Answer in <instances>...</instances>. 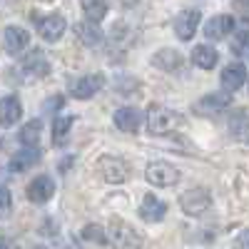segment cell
Segmentation results:
<instances>
[{
	"instance_id": "cell-1",
	"label": "cell",
	"mask_w": 249,
	"mask_h": 249,
	"mask_svg": "<svg viewBox=\"0 0 249 249\" xmlns=\"http://www.w3.org/2000/svg\"><path fill=\"white\" fill-rule=\"evenodd\" d=\"M144 122H147V130L152 135H170L175 130V124L179 122V117L162 105H150L147 112H144Z\"/></svg>"
},
{
	"instance_id": "cell-2",
	"label": "cell",
	"mask_w": 249,
	"mask_h": 249,
	"mask_svg": "<svg viewBox=\"0 0 249 249\" xmlns=\"http://www.w3.org/2000/svg\"><path fill=\"white\" fill-rule=\"evenodd\" d=\"M179 204H182V212L184 214L199 217V214H204L212 207V197H210V192H207V190H202V187H195V190L184 192L179 197Z\"/></svg>"
},
{
	"instance_id": "cell-3",
	"label": "cell",
	"mask_w": 249,
	"mask_h": 249,
	"mask_svg": "<svg viewBox=\"0 0 249 249\" xmlns=\"http://www.w3.org/2000/svg\"><path fill=\"white\" fill-rule=\"evenodd\" d=\"M147 179L157 187H172L179 182V170L170 162H150L147 164Z\"/></svg>"
},
{
	"instance_id": "cell-4",
	"label": "cell",
	"mask_w": 249,
	"mask_h": 249,
	"mask_svg": "<svg viewBox=\"0 0 249 249\" xmlns=\"http://www.w3.org/2000/svg\"><path fill=\"white\" fill-rule=\"evenodd\" d=\"M100 175L105 177V182L120 184L130 177V164L117 160V157H102L100 160Z\"/></svg>"
},
{
	"instance_id": "cell-5",
	"label": "cell",
	"mask_w": 249,
	"mask_h": 249,
	"mask_svg": "<svg viewBox=\"0 0 249 249\" xmlns=\"http://www.w3.org/2000/svg\"><path fill=\"white\" fill-rule=\"evenodd\" d=\"M65 30H68V23L62 15H48L43 20H37V33L45 43H57L65 35Z\"/></svg>"
},
{
	"instance_id": "cell-6",
	"label": "cell",
	"mask_w": 249,
	"mask_h": 249,
	"mask_svg": "<svg viewBox=\"0 0 249 249\" xmlns=\"http://www.w3.org/2000/svg\"><path fill=\"white\" fill-rule=\"evenodd\" d=\"M227 107H230V97L222 92V95H207V97L197 100L192 110L197 115H204V117H219Z\"/></svg>"
},
{
	"instance_id": "cell-7",
	"label": "cell",
	"mask_w": 249,
	"mask_h": 249,
	"mask_svg": "<svg viewBox=\"0 0 249 249\" xmlns=\"http://www.w3.org/2000/svg\"><path fill=\"white\" fill-rule=\"evenodd\" d=\"M199 20H202V13L199 10H184L175 18V35L179 40H192L197 28H199Z\"/></svg>"
},
{
	"instance_id": "cell-8",
	"label": "cell",
	"mask_w": 249,
	"mask_h": 249,
	"mask_svg": "<svg viewBox=\"0 0 249 249\" xmlns=\"http://www.w3.org/2000/svg\"><path fill=\"white\" fill-rule=\"evenodd\" d=\"M110 239H112V244H117V247H140V244L144 242V239L135 232V227L124 224V222H120V219H112Z\"/></svg>"
},
{
	"instance_id": "cell-9",
	"label": "cell",
	"mask_w": 249,
	"mask_h": 249,
	"mask_svg": "<svg viewBox=\"0 0 249 249\" xmlns=\"http://www.w3.org/2000/svg\"><path fill=\"white\" fill-rule=\"evenodd\" d=\"M28 199L30 202H35V204H43V202H48L53 195H55V182L48 177V175H37L30 184H28Z\"/></svg>"
},
{
	"instance_id": "cell-10",
	"label": "cell",
	"mask_w": 249,
	"mask_h": 249,
	"mask_svg": "<svg viewBox=\"0 0 249 249\" xmlns=\"http://www.w3.org/2000/svg\"><path fill=\"white\" fill-rule=\"evenodd\" d=\"M102 85H105V77L102 75H85V77H80V80L72 82V97L90 100V97H95L102 90Z\"/></svg>"
},
{
	"instance_id": "cell-11",
	"label": "cell",
	"mask_w": 249,
	"mask_h": 249,
	"mask_svg": "<svg viewBox=\"0 0 249 249\" xmlns=\"http://www.w3.org/2000/svg\"><path fill=\"white\" fill-rule=\"evenodd\" d=\"M244 80H247V68L242 65V62H232V65H227L222 70V77H219L222 90H227V92H237L244 85Z\"/></svg>"
},
{
	"instance_id": "cell-12",
	"label": "cell",
	"mask_w": 249,
	"mask_h": 249,
	"mask_svg": "<svg viewBox=\"0 0 249 249\" xmlns=\"http://www.w3.org/2000/svg\"><path fill=\"white\" fill-rule=\"evenodd\" d=\"M40 157H43V152L37 150V144H25L20 152H15L10 157V170L13 172H23V170H30L33 164L40 162Z\"/></svg>"
},
{
	"instance_id": "cell-13",
	"label": "cell",
	"mask_w": 249,
	"mask_h": 249,
	"mask_svg": "<svg viewBox=\"0 0 249 249\" xmlns=\"http://www.w3.org/2000/svg\"><path fill=\"white\" fill-rule=\"evenodd\" d=\"M232 30H234V18L232 15H217V18L204 23V35L210 40H224Z\"/></svg>"
},
{
	"instance_id": "cell-14",
	"label": "cell",
	"mask_w": 249,
	"mask_h": 249,
	"mask_svg": "<svg viewBox=\"0 0 249 249\" xmlns=\"http://www.w3.org/2000/svg\"><path fill=\"white\" fill-rule=\"evenodd\" d=\"M20 115H23V105L15 95L0 97V127H13L20 120Z\"/></svg>"
},
{
	"instance_id": "cell-15",
	"label": "cell",
	"mask_w": 249,
	"mask_h": 249,
	"mask_svg": "<svg viewBox=\"0 0 249 249\" xmlns=\"http://www.w3.org/2000/svg\"><path fill=\"white\" fill-rule=\"evenodd\" d=\"M28 45H30V35H28V30L18 28V25H8V28H5V50H8L10 55L25 53Z\"/></svg>"
},
{
	"instance_id": "cell-16",
	"label": "cell",
	"mask_w": 249,
	"mask_h": 249,
	"mask_svg": "<svg viewBox=\"0 0 249 249\" xmlns=\"http://www.w3.org/2000/svg\"><path fill=\"white\" fill-rule=\"evenodd\" d=\"M115 124H117V130L132 135L142 124V112L137 107H120V110H115Z\"/></svg>"
},
{
	"instance_id": "cell-17",
	"label": "cell",
	"mask_w": 249,
	"mask_h": 249,
	"mask_svg": "<svg viewBox=\"0 0 249 249\" xmlns=\"http://www.w3.org/2000/svg\"><path fill=\"white\" fill-rule=\"evenodd\" d=\"M164 214H167V204L157 199L155 195H144V199L140 204V217L144 222H160V219H164Z\"/></svg>"
},
{
	"instance_id": "cell-18",
	"label": "cell",
	"mask_w": 249,
	"mask_h": 249,
	"mask_svg": "<svg viewBox=\"0 0 249 249\" xmlns=\"http://www.w3.org/2000/svg\"><path fill=\"white\" fill-rule=\"evenodd\" d=\"M182 55L177 53V50H172V48H164V50H157L155 55H152V65L155 68H160V70H164V72H179V68H182Z\"/></svg>"
},
{
	"instance_id": "cell-19",
	"label": "cell",
	"mask_w": 249,
	"mask_h": 249,
	"mask_svg": "<svg viewBox=\"0 0 249 249\" xmlns=\"http://www.w3.org/2000/svg\"><path fill=\"white\" fill-rule=\"evenodd\" d=\"M230 135H232L237 142L249 144V112L234 110V112L230 115Z\"/></svg>"
},
{
	"instance_id": "cell-20",
	"label": "cell",
	"mask_w": 249,
	"mask_h": 249,
	"mask_svg": "<svg viewBox=\"0 0 249 249\" xmlns=\"http://www.w3.org/2000/svg\"><path fill=\"white\" fill-rule=\"evenodd\" d=\"M75 35L82 45H97L102 40V30L97 28L95 20H88V23H77L75 25Z\"/></svg>"
},
{
	"instance_id": "cell-21",
	"label": "cell",
	"mask_w": 249,
	"mask_h": 249,
	"mask_svg": "<svg viewBox=\"0 0 249 249\" xmlns=\"http://www.w3.org/2000/svg\"><path fill=\"white\" fill-rule=\"evenodd\" d=\"M192 62L199 70H212L217 65V50L210 45H197L192 50Z\"/></svg>"
},
{
	"instance_id": "cell-22",
	"label": "cell",
	"mask_w": 249,
	"mask_h": 249,
	"mask_svg": "<svg viewBox=\"0 0 249 249\" xmlns=\"http://www.w3.org/2000/svg\"><path fill=\"white\" fill-rule=\"evenodd\" d=\"M23 70L28 72V75H33V77H45L48 72H50V62L43 57V53H30V57L23 62Z\"/></svg>"
},
{
	"instance_id": "cell-23",
	"label": "cell",
	"mask_w": 249,
	"mask_h": 249,
	"mask_svg": "<svg viewBox=\"0 0 249 249\" xmlns=\"http://www.w3.org/2000/svg\"><path fill=\"white\" fill-rule=\"evenodd\" d=\"M82 3V10H85V18L88 20H95V23H100V20H105L107 15V0H80Z\"/></svg>"
},
{
	"instance_id": "cell-24",
	"label": "cell",
	"mask_w": 249,
	"mask_h": 249,
	"mask_svg": "<svg viewBox=\"0 0 249 249\" xmlns=\"http://www.w3.org/2000/svg\"><path fill=\"white\" fill-rule=\"evenodd\" d=\"M80 237L85 239V242H95V244H112L110 234L105 232V227H100V224H88V227H82Z\"/></svg>"
},
{
	"instance_id": "cell-25",
	"label": "cell",
	"mask_w": 249,
	"mask_h": 249,
	"mask_svg": "<svg viewBox=\"0 0 249 249\" xmlns=\"http://www.w3.org/2000/svg\"><path fill=\"white\" fill-rule=\"evenodd\" d=\"M40 130H43V122H40V120H30L25 127L18 132V140L23 144H37L40 142Z\"/></svg>"
},
{
	"instance_id": "cell-26",
	"label": "cell",
	"mask_w": 249,
	"mask_h": 249,
	"mask_svg": "<svg viewBox=\"0 0 249 249\" xmlns=\"http://www.w3.org/2000/svg\"><path fill=\"white\" fill-rule=\"evenodd\" d=\"M72 122H75V117H57L55 120V124H53V142L55 144H62V142L68 140Z\"/></svg>"
},
{
	"instance_id": "cell-27",
	"label": "cell",
	"mask_w": 249,
	"mask_h": 249,
	"mask_svg": "<svg viewBox=\"0 0 249 249\" xmlns=\"http://www.w3.org/2000/svg\"><path fill=\"white\" fill-rule=\"evenodd\" d=\"M230 48L234 55H244V50H249V30H239Z\"/></svg>"
},
{
	"instance_id": "cell-28",
	"label": "cell",
	"mask_w": 249,
	"mask_h": 249,
	"mask_svg": "<svg viewBox=\"0 0 249 249\" xmlns=\"http://www.w3.org/2000/svg\"><path fill=\"white\" fill-rule=\"evenodd\" d=\"M13 210V197H10V190L0 187V217H8Z\"/></svg>"
},
{
	"instance_id": "cell-29",
	"label": "cell",
	"mask_w": 249,
	"mask_h": 249,
	"mask_svg": "<svg viewBox=\"0 0 249 249\" xmlns=\"http://www.w3.org/2000/svg\"><path fill=\"white\" fill-rule=\"evenodd\" d=\"M234 244H237V247H244V249H249V230H244V232H242V234L234 239Z\"/></svg>"
},
{
	"instance_id": "cell-30",
	"label": "cell",
	"mask_w": 249,
	"mask_h": 249,
	"mask_svg": "<svg viewBox=\"0 0 249 249\" xmlns=\"http://www.w3.org/2000/svg\"><path fill=\"white\" fill-rule=\"evenodd\" d=\"M120 3H122V5H135L137 0H120Z\"/></svg>"
},
{
	"instance_id": "cell-31",
	"label": "cell",
	"mask_w": 249,
	"mask_h": 249,
	"mask_svg": "<svg viewBox=\"0 0 249 249\" xmlns=\"http://www.w3.org/2000/svg\"><path fill=\"white\" fill-rule=\"evenodd\" d=\"M239 3H242V5H247V8H249V0H239Z\"/></svg>"
}]
</instances>
